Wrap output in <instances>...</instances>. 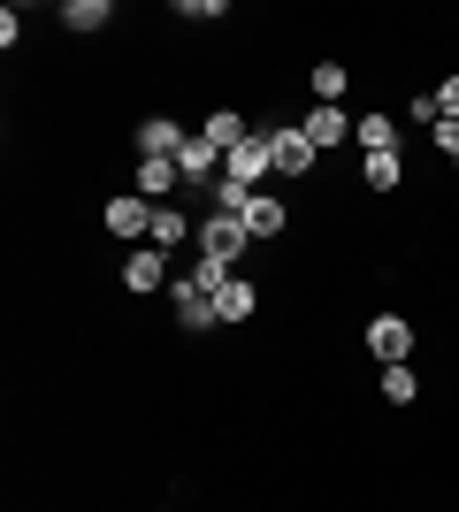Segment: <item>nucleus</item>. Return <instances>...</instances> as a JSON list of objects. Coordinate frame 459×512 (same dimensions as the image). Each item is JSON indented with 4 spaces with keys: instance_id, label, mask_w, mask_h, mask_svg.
I'll return each mask as SVG.
<instances>
[{
    "instance_id": "f257e3e1",
    "label": "nucleus",
    "mask_w": 459,
    "mask_h": 512,
    "mask_svg": "<svg viewBox=\"0 0 459 512\" xmlns=\"http://www.w3.org/2000/svg\"><path fill=\"white\" fill-rule=\"evenodd\" d=\"M245 245H253V230H245L238 214H199V253L222 260V268H238Z\"/></svg>"
},
{
    "instance_id": "f03ea898",
    "label": "nucleus",
    "mask_w": 459,
    "mask_h": 512,
    "mask_svg": "<svg viewBox=\"0 0 459 512\" xmlns=\"http://www.w3.org/2000/svg\"><path fill=\"white\" fill-rule=\"evenodd\" d=\"M276 169V146H268V130H253L230 161H222V184H245V192H261V176Z\"/></svg>"
},
{
    "instance_id": "7ed1b4c3",
    "label": "nucleus",
    "mask_w": 459,
    "mask_h": 512,
    "mask_svg": "<svg viewBox=\"0 0 459 512\" xmlns=\"http://www.w3.org/2000/svg\"><path fill=\"white\" fill-rule=\"evenodd\" d=\"M131 146H138V161H176V153L192 146V130L176 123V115H146V123H138V138H131Z\"/></svg>"
},
{
    "instance_id": "20e7f679",
    "label": "nucleus",
    "mask_w": 459,
    "mask_h": 512,
    "mask_svg": "<svg viewBox=\"0 0 459 512\" xmlns=\"http://www.w3.org/2000/svg\"><path fill=\"white\" fill-rule=\"evenodd\" d=\"M123 283H131L138 299H146V291H169V283H176V260L161 253V245H131V260H123Z\"/></svg>"
},
{
    "instance_id": "39448f33",
    "label": "nucleus",
    "mask_w": 459,
    "mask_h": 512,
    "mask_svg": "<svg viewBox=\"0 0 459 512\" xmlns=\"http://www.w3.org/2000/svg\"><path fill=\"white\" fill-rule=\"evenodd\" d=\"M169 314H176V329H222V321H215V299H207L192 276L169 283Z\"/></svg>"
},
{
    "instance_id": "423d86ee",
    "label": "nucleus",
    "mask_w": 459,
    "mask_h": 512,
    "mask_svg": "<svg viewBox=\"0 0 459 512\" xmlns=\"http://www.w3.org/2000/svg\"><path fill=\"white\" fill-rule=\"evenodd\" d=\"M368 352H375L383 367H398L406 352H414V321H398V314H375V321H368Z\"/></svg>"
},
{
    "instance_id": "0eeeda50",
    "label": "nucleus",
    "mask_w": 459,
    "mask_h": 512,
    "mask_svg": "<svg viewBox=\"0 0 459 512\" xmlns=\"http://www.w3.org/2000/svg\"><path fill=\"white\" fill-rule=\"evenodd\" d=\"M199 138H207V146H215L222 161H230V153H238L245 138H253V123H245L238 107H215V115H207V123H199Z\"/></svg>"
},
{
    "instance_id": "6e6552de",
    "label": "nucleus",
    "mask_w": 459,
    "mask_h": 512,
    "mask_svg": "<svg viewBox=\"0 0 459 512\" xmlns=\"http://www.w3.org/2000/svg\"><path fill=\"white\" fill-rule=\"evenodd\" d=\"M108 230L115 237H153V199H138V192H123V199H108Z\"/></svg>"
},
{
    "instance_id": "1a4fd4ad",
    "label": "nucleus",
    "mask_w": 459,
    "mask_h": 512,
    "mask_svg": "<svg viewBox=\"0 0 459 512\" xmlns=\"http://www.w3.org/2000/svg\"><path fill=\"white\" fill-rule=\"evenodd\" d=\"M268 146H276V176H306V169H314V138H306L299 123H291V130H268Z\"/></svg>"
},
{
    "instance_id": "9d476101",
    "label": "nucleus",
    "mask_w": 459,
    "mask_h": 512,
    "mask_svg": "<svg viewBox=\"0 0 459 512\" xmlns=\"http://www.w3.org/2000/svg\"><path fill=\"white\" fill-rule=\"evenodd\" d=\"M352 123H360V115H345V107H314L299 130L314 138V153H329V146H345V138H352Z\"/></svg>"
},
{
    "instance_id": "9b49d317",
    "label": "nucleus",
    "mask_w": 459,
    "mask_h": 512,
    "mask_svg": "<svg viewBox=\"0 0 459 512\" xmlns=\"http://www.w3.org/2000/svg\"><path fill=\"white\" fill-rule=\"evenodd\" d=\"M253 314H261V291L230 276V283L215 291V321H222V329H238V321H253Z\"/></svg>"
},
{
    "instance_id": "f8f14e48",
    "label": "nucleus",
    "mask_w": 459,
    "mask_h": 512,
    "mask_svg": "<svg viewBox=\"0 0 459 512\" xmlns=\"http://www.w3.org/2000/svg\"><path fill=\"white\" fill-rule=\"evenodd\" d=\"M176 184H184V169H176V161H138V199H153V207H161Z\"/></svg>"
},
{
    "instance_id": "ddd939ff",
    "label": "nucleus",
    "mask_w": 459,
    "mask_h": 512,
    "mask_svg": "<svg viewBox=\"0 0 459 512\" xmlns=\"http://www.w3.org/2000/svg\"><path fill=\"white\" fill-rule=\"evenodd\" d=\"M238 222H245V230H253V237H276V230H284V222H291V207H284V199H268V192H253V207H245Z\"/></svg>"
},
{
    "instance_id": "4468645a",
    "label": "nucleus",
    "mask_w": 459,
    "mask_h": 512,
    "mask_svg": "<svg viewBox=\"0 0 459 512\" xmlns=\"http://www.w3.org/2000/svg\"><path fill=\"white\" fill-rule=\"evenodd\" d=\"M184 237H192V214H184V207H153V237H146V245H161V253H176Z\"/></svg>"
},
{
    "instance_id": "2eb2a0df",
    "label": "nucleus",
    "mask_w": 459,
    "mask_h": 512,
    "mask_svg": "<svg viewBox=\"0 0 459 512\" xmlns=\"http://www.w3.org/2000/svg\"><path fill=\"white\" fill-rule=\"evenodd\" d=\"M62 23H69V31H108V23H115V0H69Z\"/></svg>"
},
{
    "instance_id": "dca6fc26",
    "label": "nucleus",
    "mask_w": 459,
    "mask_h": 512,
    "mask_svg": "<svg viewBox=\"0 0 459 512\" xmlns=\"http://www.w3.org/2000/svg\"><path fill=\"white\" fill-rule=\"evenodd\" d=\"M352 138H360L368 153H398V123H391V115H360V123H352Z\"/></svg>"
},
{
    "instance_id": "f3484780",
    "label": "nucleus",
    "mask_w": 459,
    "mask_h": 512,
    "mask_svg": "<svg viewBox=\"0 0 459 512\" xmlns=\"http://www.w3.org/2000/svg\"><path fill=\"white\" fill-rule=\"evenodd\" d=\"M360 176H368V192H398L406 161H398V153H368V161H360Z\"/></svg>"
},
{
    "instance_id": "a211bd4d",
    "label": "nucleus",
    "mask_w": 459,
    "mask_h": 512,
    "mask_svg": "<svg viewBox=\"0 0 459 512\" xmlns=\"http://www.w3.org/2000/svg\"><path fill=\"white\" fill-rule=\"evenodd\" d=\"M345 85H352L345 62H314V107H337V100H345Z\"/></svg>"
},
{
    "instance_id": "6ab92c4d",
    "label": "nucleus",
    "mask_w": 459,
    "mask_h": 512,
    "mask_svg": "<svg viewBox=\"0 0 459 512\" xmlns=\"http://www.w3.org/2000/svg\"><path fill=\"white\" fill-rule=\"evenodd\" d=\"M383 398H391V406H414V398H421V375H414L406 360H398V367H383Z\"/></svg>"
},
{
    "instance_id": "aec40b11",
    "label": "nucleus",
    "mask_w": 459,
    "mask_h": 512,
    "mask_svg": "<svg viewBox=\"0 0 459 512\" xmlns=\"http://www.w3.org/2000/svg\"><path fill=\"white\" fill-rule=\"evenodd\" d=\"M184 276H192L199 291H207V299H215L222 283H230V268H222V260H207V253H199V268H184Z\"/></svg>"
},
{
    "instance_id": "412c9836",
    "label": "nucleus",
    "mask_w": 459,
    "mask_h": 512,
    "mask_svg": "<svg viewBox=\"0 0 459 512\" xmlns=\"http://www.w3.org/2000/svg\"><path fill=\"white\" fill-rule=\"evenodd\" d=\"M437 107H444V123H459V77H444V85H437Z\"/></svg>"
},
{
    "instance_id": "4be33fe9",
    "label": "nucleus",
    "mask_w": 459,
    "mask_h": 512,
    "mask_svg": "<svg viewBox=\"0 0 459 512\" xmlns=\"http://www.w3.org/2000/svg\"><path fill=\"white\" fill-rule=\"evenodd\" d=\"M437 153H444V161L459 169V123H437Z\"/></svg>"
}]
</instances>
